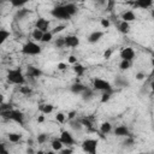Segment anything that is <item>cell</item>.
Instances as JSON below:
<instances>
[{
  "label": "cell",
  "mask_w": 154,
  "mask_h": 154,
  "mask_svg": "<svg viewBox=\"0 0 154 154\" xmlns=\"http://www.w3.org/2000/svg\"><path fill=\"white\" fill-rule=\"evenodd\" d=\"M7 82L12 83V84H17V85H23L25 83V77L22 72V70L18 69H13V70H8L7 75H6Z\"/></svg>",
  "instance_id": "6da1fadb"
},
{
  "label": "cell",
  "mask_w": 154,
  "mask_h": 154,
  "mask_svg": "<svg viewBox=\"0 0 154 154\" xmlns=\"http://www.w3.org/2000/svg\"><path fill=\"white\" fill-rule=\"evenodd\" d=\"M41 51H42L41 47L32 41H28L22 47V53L25 55H38L41 53Z\"/></svg>",
  "instance_id": "7a4b0ae2"
},
{
  "label": "cell",
  "mask_w": 154,
  "mask_h": 154,
  "mask_svg": "<svg viewBox=\"0 0 154 154\" xmlns=\"http://www.w3.org/2000/svg\"><path fill=\"white\" fill-rule=\"evenodd\" d=\"M93 87L95 90H101V91H111L112 93V85L109 82L102 78H95L93 81Z\"/></svg>",
  "instance_id": "3957f363"
},
{
  "label": "cell",
  "mask_w": 154,
  "mask_h": 154,
  "mask_svg": "<svg viewBox=\"0 0 154 154\" xmlns=\"http://www.w3.org/2000/svg\"><path fill=\"white\" fill-rule=\"evenodd\" d=\"M82 149L85 153H90V154H95L96 149H97V140L94 138H87L82 142Z\"/></svg>",
  "instance_id": "277c9868"
},
{
  "label": "cell",
  "mask_w": 154,
  "mask_h": 154,
  "mask_svg": "<svg viewBox=\"0 0 154 154\" xmlns=\"http://www.w3.org/2000/svg\"><path fill=\"white\" fill-rule=\"evenodd\" d=\"M52 16L57 19H63V20H67L71 18V16L66 12V10L64 8V5L63 6H55L52 11H51Z\"/></svg>",
  "instance_id": "5b68a950"
},
{
  "label": "cell",
  "mask_w": 154,
  "mask_h": 154,
  "mask_svg": "<svg viewBox=\"0 0 154 154\" xmlns=\"http://www.w3.org/2000/svg\"><path fill=\"white\" fill-rule=\"evenodd\" d=\"M10 120H13L16 123H18L19 125H24V114L23 112L18 111V109H11V116H10Z\"/></svg>",
  "instance_id": "8992f818"
},
{
  "label": "cell",
  "mask_w": 154,
  "mask_h": 154,
  "mask_svg": "<svg viewBox=\"0 0 154 154\" xmlns=\"http://www.w3.org/2000/svg\"><path fill=\"white\" fill-rule=\"evenodd\" d=\"M59 140H60V141H61V143H63V144H65V146H71V144H73V143H75V138H73V136H72V135H71V132H70V131H67V130H64V131L61 132V135H60Z\"/></svg>",
  "instance_id": "52a82bcc"
},
{
  "label": "cell",
  "mask_w": 154,
  "mask_h": 154,
  "mask_svg": "<svg viewBox=\"0 0 154 154\" xmlns=\"http://www.w3.org/2000/svg\"><path fill=\"white\" fill-rule=\"evenodd\" d=\"M120 58L122 60H129V61H132L135 59V51L131 48V47H125L122 49L120 52Z\"/></svg>",
  "instance_id": "ba28073f"
},
{
  "label": "cell",
  "mask_w": 154,
  "mask_h": 154,
  "mask_svg": "<svg viewBox=\"0 0 154 154\" xmlns=\"http://www.w3.org/2000/svg\"><path fill=\"white\" fill-rule=\"evenodd\" d=\"M48 26H49V20L48 19H46L43 17L37 18V20L35 23V28L36 29L41 30L42 32H46V31H48Z\"/></svg>",
  "instance_id": "9c48e42d"
},
{
  "label": "cell",
  "mask_w": 154,
  "mask_h": 154,
  "mask_svg": "<svg viewBox=\"0 0 154 154\" xmlns=\"http://www.w3.org/2000/svg\"><path fill=\"white\" fill-rule=\"evenodd\" d=\"M64 41H65V47L75 48L79 45V38L76 35H69V36L64 37Z\"/></svg>",
  "instance_id": "30bf717a"
},
{
  "label": "cell",
  "mask_w": 154,
  "mask_h": 154,
  "mask_svg": "<svg viewBox=\"0 0 154 154\" xmlns=\"http://www.w3.org/2000/svg\"><path fill=\"white\" fill-rule=\"evenodd\" d=\"M42 75V71L36 67V66H28L26 67V76L28 77H31V78H36V77H40Z\"/></svg>",
  "instance_id": "8fae6325"
},
{
  "label": "cell",
  "mask_w": 154,
  "mask_h": 154,
  "mask_svg": "<svg viewBox=\"0 0 154 154\" xmlns=\"http://www.w3.org/2000/svg\"><path fill=\"white\" fill-rule=\"evenodd\" d=\"M153 4V0H135L132 2L134 7H138V8H149Z\"/></svg>",
  "instance_id": "7c38bea8"
},
{
  "label": "cell",
  "mask_w": 154,
  "mask_h": 154,
  "mask_svg": "<svg viewBox=\"0 0 154 154\" xmlns=\"http://www.w3.org/2000/svg\"><path fill=\"white\" fill-rule=\"evenodd\" d=\"M102 36H103V32L96 30V31H93V32L88 36V41H89L90 43H96V42H99V41L101 40Z\"/></svg>",
  "instance_id": "4fadbf2b"
},
{
  "label": "cell",
  "mask_w": 154,
  "mask_h": 154,
  "mask_svg": "<svg viewBox=\"0 0 154 154\" xmlns=\"http://www.w3.org/2000/svg\"><path fill=\"white\" fill-rule=\"evenodd\" d=\"M114 135L116 136H119V137H123V136L128 137L130 134H129V129L125 125H119V126H117L114 129Z\"/></svg>",
  "instance_id": "5bb4252c"
},
{
  "label": "cell",
  "mask_w": 154,
  "mask_h": 154,
  "mask_svg": "<svg viewBox=\"0 0 154 154\" xmlns=\"http://www.w3.org/2000/svg\"><path fill=\"white\" fill-rule=\"evenodd\" d=\"M122 19H123L124 22L130 23V22H134V20L136 19V16H135L134 11L128 10V11H125V12H123V13H122Z\"/></svg>",
  "instance_id": "9a60e30c"
},
{
  "label": "cell",
  "mask_w": 154,
  "mask_h": 154,
  "mask_svg": "<svg viewBox=\"0 0 154 154\" xmlns=\"http://www.w3.org/2000/svg\"><path fill=\"white\" fill-rule=\"evenodd\" d=\"M85 88H87V87H85L84 84H82V83H79V82H76V83H73V84L70 87V90H71L73 94H81Z\"/></svg>",
  "instance_id": "2e32d148"
},
{
  "label": "cell",
  "mask_w": 154,
  "mask_h": 154,
  "mask_svg": "<svg viewBox=\"0 0 154 154\" xmlns=\"http://www.w3.org/2000/svg\"><path fill=\"white\" fill-rule=\"evenodd\" d=\"M64 8L66 10V12L72 17L73 14H76L77 13V6L75 5V4H72V2H70V4H66V5H64Z\"/></svg>",
  "instance_id": "e0dca14e"
},
{
  "label": "cell",
  "mask_w": 154,
  "mask_h": 154,
  "mask_svg": "<svg viewBox=\"0 0 154 154\" xmlns=\"http://www.w3.org/2000/svg\"><path fill=\"white\" fill-rule=\"evenodd\" d=\"M81 95H82V99H83L84 101H89V100H91V99H93L94 93H93V90H91V89L85 88V89L81 93Z\"/></svg>",
  "instance_id": "ac0fdd59"
},
{
  "label": "cell",
  "mask_w": 154,
  "mask_h": 154,
  "mask_svg": "<svg viewBox=\"0 0 154 154\" xmlns=\"http://www.w3.org/2000/svg\"><path fill=\"white\" fill-rule=\"evenodd\" d=\"M111 130H112V125H111V123H108V122H103V123L100 125V132H101L102 135H107L108 132H111Z\"/></svg>",
  "instance_id": "d6986e66"
},
{
  "label": "cell",
  "mask_w": 154,
  "mask_h": 154,
  "mask_svg": "<svg viewBox=\"0 0 154 154\" xmlns=\"http://www.w3.org/2000/svg\"><path fill=\"white\" fill-rule=\"evenodd\" d=\"M73 71H75V73H76L78 77H81V76L84 75V72H85V67H84L83 65L76 63V64H73Z\"/></svg>",
  "instance_id": "ffe728a7"
},
{
  "label": "cell",
  "mask_w": 154,
  "mask_h": 154,
  "mask_svg": "<svg viewBox=\"0 0 154 154\" xmlns=\"http://www.w3.org/2000/svg\"><path fill=\"white\" fill-rule=\"evenodd\" d=\"M118 30H119L120 32H123V34H128L129 30H130V24H129L128 22L122 20V22L118 24Z\"/></svg>",
  "instance_id": "44dd1931"
},
{
  "label": "cell",
  "mask_w": 154,
  "mask_h": 154,
  "mask_svg": "<svg viewBox=\"0 0 154 154\" xmlns=\"http://www.w3.org/2000/svg\"><path fill=\"white\" fill-rule=\"evenodd\" d=\"M53 109H54V106L52 103H45V105H41V107H40V111L43 114H49L53 112Z\"/></svg>",
  "instance_id": "7402d4cb"
},
{
  "label": "cell",
  "mask_w": 154,
  "mask_h": 154,
  "mask_svg": "<svg viewBox=\"0 0 154 154\" xmlns=\"http://www.w3.org/2000/svg\"><path fill=\"white\" fill-rule=\"evenodd\" d=\"M79 123H81L83 126H85L87 129H89L90 131H93V123H91V120H90L88 117H84V118H82V119L79 120Z\"/></svg>",
  "instance_id": "603a6c76"
},
{
  "label": "cell",
  "mask_w": 154,
  "mask_h": 154,
  "mask_svg": "<svg viewBox=\"0 0 154 154\" xmlns=\"http://www.w3.org/2000/svg\"><path fill=\"white\" fill-rule=\"evenodd\" d=\"M51 146H52L53 150H55V152H59V150L63 148V146H64V144L61 143V141H60L59 138H55V140H53V141H52Z\"/></svg>",
  "instance_id": "cb8c5ba5"
},
{
  "label": "cell",
  "mask_w": 154,
  "mask_h": 154,
  "mask_svg": "<svg viewBox=\"0 0 154 154\" xmlns=\"http://www.w3.org/2000/svg\"><path fill=\"white\" fill-rule=\"evenodd\" d=\"M8 140H10V142H13V143H17V142H19L20 141V138H22V135L20 134H17V132H11V134H8Z\"/></svg>",
  "instance_id": "d4e9b609"
},
{
  "label": "cell",
  "mask_w": 154,
  "mask_h": 154,
  "mask_svg": "<svg viewBox=\"0 0 154 154\" xmlns=\"http://www.w3.org/2000/svg\"><path fill=\"white\" fill-rule=\"evenodd\" d=\"M10 37V31L5 30V29H0V46Z\"/></svg>",
  "instance_id": "484cf974"
},
{
  "label": "cell",
  "mask_w": 154,
  "mask_h": 154,
  "mask_svg": "<svg viewBox=\"0 0 154 154\" xmlns=\"http://www.w3.org/2000/svg\"><path fill=\"white\" fill-rule=\"evenodd\" d=\"M28 13H29V10L20 7V10H18V11L16 12V16H14V17H16V19H23Z\"/></svg>",
  "instance_id": "4316f807"
},
{
  "label": "cell",
  "mask_w": 154,
  "mask_h": 154,
  "mask_svg": "<svg viewBox=\"0 0 154 154\" xmlns=\"http://www.w3.org/2000/svg\"><path fill=\"white\" fill-rule=\"evenodd\" d=\"M116 85H118V87H129V82L125 78H123L122 76H119V77L116 78Z\"/></svg>",
  "instance_id": "83f0119b"
},
{
  "label": "cell",
  "mask_w": 154,
  "mask_h": 154,
  "mask_svg": "<svg viewBox=\"0 0 154 154\" xmlns=\"http://www.w3.org/2000/svg\"><path fill=\"white\" fill-rule=\"evenodd\" d=\"M28 1H29V0H10L11 5H12L13 7H18V8L23 7Z\"/></svg>",
  "instance_id": "f1b7e54d"
},
{
  "label": "cell",
  "mask_w": 154,
  "mask_h": 154,
  "mask_svg": "<svg viewBox=\"0 0 154 154\" xmlns=\"http://www.w3.org/2000/svg\"><path fill=\"white\" fill-rule=\"evenodd\" d=\"M52 38H53V34H52V31H46V32H43L41 41H42V42H51Z\"/></svg>",
  "instance_id": "f546056e"
},
{
  "label": "cell",
  "mask_w": 154,
  "mask_h": 154,
  "mask_svg": "<svg viewBox=\"0 0 154 154\" xmlns=\"http://www.w3.org/2000/svg\"><path fill=\"white\" fill-rule=\"evenodd\" d=\"M42 35H43V32H42L41 30L36 29V28H35V30L32 31V38H34V40H36V41H41Z\"/></svg>",
  "instance_id": "4dcf8cb0"
},
{
  "label": "cell",
  "mask_w": 154,
  "mask_h": 154,
  "mask_svg": "<svg viewBox=\"0 0 154 154\" xmlns=\"http://www.w3.org/2000/svg\"><path fill=\"white\" fill-rule=\"evenodd\" d=\"M130 66H131V61H129V60H122L120 64H119V67H120V70H123V71L130 69Z\"/></svg>",
  "instance_id": "1f68e13d"
},
{
  "label": "cell",
  "mask_w": 154,
  "mask_h": 154,
  "mask_svg": "<svg viewBox=\"0 0 154 154\" xmlns=\"http://www.w3.org/2000/svg\"><path fill=\"white\" fill-rule=\"evenodd\" d=\"M116 5V0H106V10L108 12H112Z\"/></svg>",
  "instance_id": "d6a6232c"
},
{
  "label": "cell",
  "mask_w": 154,
  "mask_h": 154,
  "mask_svg": "<svg viewBox=\"0 0 154 154\" xmlns=\"http://www.w3.org/2000/svg\"><path fill=\"white\" fill-rule=\"evenodd\" d=\"M111 94H112L111 91H103V94L101 95V100H100V101H101L102 103L107 102V101L111 99Z\"/></svg>",
  "instance_id": "836d02e7"
},
{
  "label": "cell",
  "mask_w": 154,
  "mask_h": 154,
  "mask_svg": "<svg viewBox=\"0 0 154 154\" xmlns=\"http://www.w3.org/2000/svg\"><path fill=\"white\" fill-rule=\"evenodd\" d=\"M47 140H48V135H47V134H40V135L37 136V142H38L40 144L45 143Z\"/></svg>",
  "instance_id": "e575fe53"
},
{
  "label": "cell",
  "mask_w": 154,
  "mask_h": 154,
  "mask_svg": "<svg viewBox=\"0 0 154 154\" xmlns=\"http://www.w3.org/2000/svg\"><path fill=\"white\" fill-rule=\"evenodd\" d=\"M71 128H72L73 130H76V131H79V130H82L83 125H82L79 122H71Z\"/></svg>",
  "instance_id": "d590c367"
},
{
  "label": "cell",
  "mask_w": 154,
  "mask_h": 154,
  "mask_svg": "<svg viewBox=\"0 0 154 154\" xmlns=\"http://www.w3.org/2000/svg\"><path fill=\"white\" fill-rule=\"evenodd\" d=\"M54 45H55V47H58V48H63V47H65V41H64V37H60V38L55 40Z\"/></svg>",
  "instance_id": "8d00e7d4"
},
{
  "label": "cell",
  "mask_w": 154,
  "mask_h": 154,
  "mask_svg": "<svg viewBox=\"0 0 154 154\" xmlns=\"http://www.w3.org/2000/svg\"><path fill=\"white\" fill-rule=\"evenodd\" d=\"M55 119H57L59 123H64L65 119H66V116H65L64 113H61V112H58L57 116H55Z\"/></svg>",
  "instance_id": "74e56055"
},
{
  "label": "cell",
  "mask_w": 154,
  "mask_h": 154,
  "mask_svg": "<svg viewBox=\"0 0 154 154\" xmlns=\"http://www.w3.org/2000/svg\"><path fill=\"white\" fill-rule=\"evenodd\" d=\"M19 91H20L22 94H24V95H30V94H31V89H30L29 87H22V88L19 89Z\"/></svg>",
  "instance_id": "f35d334b"
},
{
  "label": "cell",
  "mask_w": 154,
  "mask_h": 154,
  "mask_svg": "<svg viewBox=\"0 0 154 154\" xmlns=\"http://www.w3.org/2000/svg\"><path fill=\"white\" fill-rule=\"evenodd\" d=\"M64 29H65V25H58V26H55V28L52 30V34H58V32H61Z\"/></svg>",
  "instance_id": "ab89813d"
},
{
  "label": "cell",
  "mask_w": 154,
  "mask_h": 154,
  "mask_svg": "<svg viewBox=\"0 0 154 154\" xmlns=\"http://www.w3.org/2000/svg\"><path fill=\"white\" fill-rule=\"evenodd\" d=\"M111 55H112V49H109V48H108V49H106V51H105V53H103V58H105V59H109V58H111Z\"/></svg>",
  "instance_id": "60d3db41"
},
{
  "label": "cell",
  "mask_w": 154,
  "mask_h": 154,
  "mask_svg": "<svg viewBox=\"0 0 154 154\" xmlns=\"http://www.w3.org/2000/svg\"><path fill=\"white\" fill-rule=\"evenodd\" d=\"M67 61H69L70 64H76V63H77V58H76L75 55H70L69 59H67Z\"/></svg>",
  "instance_id": "b9f144b4"
},
{
  "label": "cell",
  "mask_w": 154,
  "mask_h": 154,
  "mask_svg": "<svg viewBox=\"0 0 154 154\" xmlns=\"http://www.w3.org/2000/svg\"><path fill=\"white\" fill-rule=\"evenodd\" d=\"M144 77H146V75H144L143 72H137V73H136V79H138V81L144 79Z\"/></svg>",
  "instance_id": "7bdbcfd3"
},
{
  "label": "cell",
  "mask_w": 154,
  "mask_h": 154,
  "mask_svg": "<svg viewBox=\"0 0 154 154\" xmlns=\"http://www.w3.org/2000/svg\"><path fill=\"white\" fill-rule=\"evenodd\" d=\"M101 25L103 28H108L109 26V20L108 19H101Z\"/></svg>",
  "instance_id": "ee69618b"
},
{
  "label": "cell",
  "mask_w": 154,
  "mask_h": 154,
  "mask_svg": "<svg viewBox=\"0 0 154 154\" xmlns=\"http://www.w3.org/2000/svg\"><path fill=\"white\" fill-rule=\"evenodd\" d=\"M76 114H77V112H76V111H71V112L67 114V119H73Z\"/></svg>",
  "instance_id": "f6af8a7d"
},
{
  "label": "cell",
  "mask_w": 154,
  "mask_h": 154,
  "mask_svg": "<svg viewBox=\"0 0 154 154\" xmlns=\"http://www.w3.org/2000/svg\"><path fill=\"white\" fill-rule=\"evenodd\" d=\"M0 153H4V154L7 153V149L5 148V146H4L2 143H0Z\"/></svg>",
  "instance_id": "bcb514c9"
},
{
  "label": "cell",
  "mask_w": 154,
  "mask_h": 154,
  "mask_svg": "<svg viewBox=\"0 0 154 154\" xmlns=\"http://www.w3.org/2000/svg\"><path fill=\"white\" fill-rule=\"evenodd\" d=\"M58 69H59V70H65V69H66V64L59 63V64H58Z\"/></svg>",
  "instance_id": "7dc6e473"
},
{
  "label": "cell",
  "mask_w": 154,
  "mask_h": 154,
  "mask_svg": "<svg viewBox=\"0 0 154 154\" xmlns=\"http://www.w3.org/2000/svg\"><path fill=\"white\" fill-rule=\"evenodd\" d=\"M59 152H61L63 154H70V153H72V149H63L61 148Z\"/></svg>",
  "instance_id": "c3c4849f"
},
{
  "label": "cell",
  "mask_w": 154,
  "mask_h": 154,
  "mask_svg": "<svg viewBox=\"0 0 154 154\" xmlns=\"http://www.w3.org/2000/svg\"><path fill=\"white\" fill-rule=\"evenodd\" d=\"M134 142V140L132 138H129V140H126L125 142H124V144H130V143H132Z\"/></svg>",
  "instance_id": "681fc988"
},
{
  "label": "cell",
  "mask_w": 154,
  "mask_h": 154,
  "mask_svg": "<svg viewBox=\"0 0 154 154\" xmlns=\"http://www.w3.org/2000/svg\"><path fill=\"white\" fill-rule=\"evenodd\" d=\"M43 120H45V118H43V116H40V117H38V119H37V122H38V123H42Z\"/></svg>",
  "instance_id": "f907efd6"
},
{
  "label": "cell",
  "mask_w": 154,
  "mask_h": 154,
  "mask_svg": "<svg viewBox=\"0 0 154 154\" xmlns=\"http://www.w3.org/2000/svg\"><path fill=\"white\" fill-rule=\"evenodd\" d=\"M2 102H4V96L0 95V103H2Z\"/></svg>",
  "instance_id": "816d5d0a"
},
{
  "label": "cell",
  "mask_w": 154,
  "mask_h": 154,
  "mask_svg": "<svg viewBox=\"0 0 154 154\" xmlns=\"http://www.w3.org/2000/svg\"><path fill=\"white\" fill-rule=\"evenodd\" d=\"M1 1H2V0H0V2H1Z\"/></svg>",
  "instance_id": "f5cc1de1"
}]
</instances>
